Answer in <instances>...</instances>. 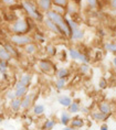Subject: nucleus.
I'll return each instance as SVG.
<instances>
[{"instance_id": "412c9836", "label": "nucleus", "mask_w": 116, "mask_h": 130, "mask_svg": "<svg viewBox=\"0 0 116 130\" xmlns=\"http://www.w3.org/2000/svg\"><path fill=\"white\" fill-rule=\"evenodd\" d=\"M56 78H62V79H66L70 76V71L66 67H60L56 71Z\"/></svg>"}, {"instance_id": "79ce46f5", "label": "nucleus", "mask_w": 116, "mask_h": 130, "mask_svg": "<svg viewBox=\"0 0 116 130\" xmlns=\"http://www.w3.org/2000/svg\"><path fill=\"white\" fill-rule=\"evenodd\" d=\"M113 64H114V66L116 67V55L114 56V58H113Z\"/></svg>"}, {"instance_id": "6e6552de", "label": "nucleus", "mask_w": 116, "mask_h": 130, "mask_svg": "<svg viewBox=\"0 0 116 130\" xmlns=\"http://www.w3.org/2000/svg\"><path fill=\"white\" fill-rule=\"evenodd\" d=\"M43 24H44V27H46L48 30H49L50 32H52V33L54 34H56V35H64L63 34V32L61 31V29L57 27V25L54 23V22H52L50 20V19H48V18H44V20H43Z\"/></svg>"}, {"instance_id": "0eeeda50", "label": "nucleus", "mask_w": 116, "mask_h": 130, "mask_svg": "<svg viewBox=\"0 0 116 130\" xmlns=\"http://www.w3.org/2000/svg\"><path fill=\"white\" fill-rule=\"evenodd\" d=\"M35 94L33 92L28 93L24 97L21 98V110H28L32 106V104L34 102Z\"/></svg>"}, {"instance_id": "4be33fe9", "label": "nucleus", "mask_w": 116, "mask_h": 130, "mask_svg": "<svg viewBox=\"0 0 116 130\" xmlns=\"http://www.w3.org/2000/svg\"><path fill=\"white\" fill-rule=\"evenodd\" d=\"M44 111H46V107L42 104H35L33 106V108H32V112H33L34 116H42Z\"/></svg>"}, {"instance_id": "9d476101", "label": "nucleus", "mask_w": 116, "mask_h": 130, "mask_svg": "<svg viewBox=\"0 0 116 130\" xmlns=\"http://www.w3.org/2000/svg\"><path fill=\"white\" fill-rule=\"evenodd\" d=\"M31 82H32V76L30 74L25 73L23 75H21V77L19 78L17 84H16L14 88H18V87H30Z\"/></svg>"}, {"instance_id": "393cba45", "label": "nucleus", "mask_w": 116, "mask_h": 130, "mask_svg": "<svg viewBox=\"0 0 116 130\" xmlns=\"http://www.w3.org/2000/svg\"><path fill=\"white\" fill-rule=\"evenodd\" d=\"M46 53L48 56H50V57H53V56H55L56 53H57V50H56V47H55V45H53V44H47L46 45Z\"/></svg>"}, {"instance_id": "37998d69", "label": "nucleus", "mask_w": 116, "mask_h": 130, "mask_svg": "<svg viewBox=\"0 0 116 130\" xmlns=\"http://www.w3.org/2000/svg\"><path fill=\"white\" fill-rule=\"evenodd\" d=\"M4 121V118H2V116H0V122Z\"/></svg>"}, {"instance_id": "1a4fd4ad", "label": "nucleus", "mask_w": 116, "mask_h": 130, "mask_svg": "<svg viewBox=\"0 0 116 130\" xmlns=\"http://www.w3.org/2000/svg\"><path fill=\"white\" fill-rule=\"evenodd\" d=\"M37 6L41 12L47 13L50 10H52L53 2H52V0H37Z\"/></svg>"}, {"instance_id": "4c0bfd02", "label": "nucleus", "mask_w": 116, "mask_h": 130, "mask_svg": "<svg viewBox=\"0 0 116 130\" xmlns=\"http://www.w3.org/2000/svg\"><path fill=\"white\" fill-rule=\"evenodd\" d=\"M99 130H109L107 123H102L101 127H99Z\"/></svg>"}, {"instance_id": "6ab92c4d", "label": "nucleus", "mask_w": 116, "mask_h": 130, "mask_svg": "<svg viewBox=\"0 0 116 130\" xmlns=\"http://www.w3.org/2000/svg\"><path fill=\"white\" fill-rule=\"evenodd\" d=\"M98 110L105 115H111L112 113V107L107 102H102L98 104Z\"/></svg>"}, {"instance_id": "9b49d317", "label": "nucleus", "mask_w": 116, "mask_h": 130, "mask_svg": "<svg viewBox=\"0 0 116 130\" xmlns=\"http://www.w3.org/2000/svg\"><path fill=\"white\" fill-rule=\"evenodd\" d=\"M70 126L72 127L74 130L82 129L83 127L85 126V120L81 118V117H74V118H72V120H71Z\"/></svg>"}, {"instance_id": "f03ea898", "label": "nucleus", "mask_w": 116, "mask_h": 130, "mask_svg": "<svg viewBox=\"0 0 116 130\" xmlns=\"http://www.w3.org/2000/svg\"><path fill=\"white\" fill-rule=\"evenodd\" d=\"M22 8L24 9V11L27 12V14L31 19H33L38 22H43L46 15H43L42 12L39 10L38 6H35L30 0H22Z\"/></svg>"}, {"instance_id": "bb28decb", "label": "nucleus", "mask_w": 116, "mask_h": 130, "mask_svg": "<svg viewBox=\"0 0 116 130\" xmlns=\"http://www.w3.org/2000/svg\"><path fill=\"white\" fill-rule=\"evenodd\" d=\"M54 85H55V88L57 90H62V89L65 88V86H66V79L56 78L55 79V83H54Z\"/></svg>"}, {"instance_id": "7c9ffc66", "label": "nucleus", "mask_w": 116, "mask_h": 130, "mask_svg": "<svg viewBox=\"0 0 116 130\" xmlns=\"http://www.w3.org/2000/svg\"><path fill=\"white\" fill-rule=\"evenodd\" d=\"M80 71H81L82 74H84V75H86V74L90 73V71H91V67H90L89 64H85V63H82L81 66H80Z\"/></svg>"}, {"instance_id": "c03bdc74", "label": "nucleus", "mask_w": 116, "mask_h": 130, "mask_svg": "<svg viewBox=\"0 0 116 130\" xmlns=\"http://www.w3.org/2000/svg\"><path fill=\"white\" fill-rule=\"evenodd\" d=\"M77 130H81V129H77Z\"/></svg>"}, {"instance_id": "a211bd4d", "label": "nucleus", "mask_w": 116, "mask_h": 130, "mask_svg": "<svg viewBox=\"0 0 116 130\" xmlns=\"http://www.w3.org/2000/svg\"><path fill=\"white\" fill-rule=\"evenodd\" d=\"M57 102H59V104L61 106L67 108V107L72 104L73 100H72V98H71L70 96H67V95H61V96H59V98H57Z\"/></svg>"}, {"instance_id": "5701e85b", "label": "nucleus", "mask_w": 116, "mask_h": 130, "mask_svg": "<svg viewBox=\"0 0 116 130\" xmlns=\"http://www.w3.org/2000/svg\"><path fill=\"white\" fill-rule=\"evenodd\" d=\"M67 111H69L71 115H76L77 112L81 111V106L77 102H72V104L67 107Z\"/></svg>"}, {"instance_id": "f257e3e1", "label": "nucleus", "mask_w": 116, "mask_h": 130, "mask_svg": "<svg viewBox=\"0 0 116 130\" xmlns=\"http://www.w3.org/2000/svg\"><path fill=\"white\" fill-rule=\"evenodd\" d=\"M46 18L50 19L52 22H54L57 27L61 29V31L63 32L64 37L66 38H71V34H72V31H71V29L69 27V23H67L66 19L63 17L62 14L60 13H56L55 11L53 10H50L49 12H47L46 13Z\"/></svg>"}, {"instance_id": "f3484780", "label": "nucleus", "mask_w": 116, "mask_h": 130, "mask_svg": "<svg viewBox=\"0 0 116 130\" xmlns=\"http://www.w3.org/2000/svg\"><path fill=\"white\" fill-rule=\"evenodd\" d=\"M9 106H10V109L13 112H19L21 110V98H14L10 100Z\"/></svg>"}, {"instance_id": "423d86ee", "label": "nucleus", "mask_w": 116, "mask_h": 130, "mask_svg": "<svg viewBox=\"0 0 116 130\" xmlns=\"http://www.w3.org/2000/svg\"><path fill=\"white\" fill-rule=\"evenodd\" d=\"M69 56L71 60H73V61H80L81 63L89 64V57L86 56L85 54L81 53L77 48H74V47L69 48Z\"/></svg>"}, {"instance_id": "c85d7f7f", "label": "nucleus", "mask_w": 116, "mask_h": 130, "mask_svg": "<svg viewBox=\"0 0 116 130\" xmlns=\"http://www.w3.org/2000/svg\"><path fill=\"white\" fill-rule=\"evenodd\" d=\"M8 62H5V61H0V74H2L4 76H6V74L8 72Z\"/></svg>"}, {"instance_id": "4468645a", "label": "nucleus", "mask_w": 116, "mask_h": 130, "mask_svg": "<svg viewBox=\"0 0 116 130\" xmlns=\"http://www.w3.org/2000/svg\"><path fill=\"white\" fill-rule=\"evenodd\" d=\"M2 46H4L6 50L9 52V54H10L12 57H18V56H19L18 50L16 48V46L11 43V42H7V43H4V44H2Z\"/></svg>"}, {"instance_id": "ea45409f", "label": "nucleus", "mask_w": 116, "mask_h": 130, "mask_svg": "<svg viewBox=\"0 0 116 130\" xmlns=\"http://www.w3.org/2000/svg\"><path fill=\"white\" fill-rule=\"evenodd\" d=\"M62 130H74V129H73L71 126H65V127H63Z\"/></svg>"}, {"instance_id": "f8f14e48", "label": "nucleus", "mask_w": 116, "mask_h": 130, "mask_svg": "<svg viewBox=\"0 0 116 130\" xmlns=\"http://www.w3.org/2000/svg\"><path fill=\"white\" fill-rule=\"evenodd\" d=\"M23 48H24V50H23L24 53L28 54V55H34V54H37L38 51H39L38 44L35 43V42H31V43L27 44Z\"/></svg>"}, {"instance_id": "ddd939ff", "label": "nucleus", "mask_w": 116, "mask_h": 130, "mask_svg": "<svg viewBox=\"0 0 116 130\" xmlns=\"http://www.w3.org/2000/svg\"><path fill=\"white\" fill-rule=\"evenodd\" d=\"M72 120V115L69 112V111H62L60 115V123L63 125L64 127L65 126H70V122Z\"/></svg>"}, {"instance_id": "20e7f679", "label": "nucleus", "mask_w": 116, "mask_h": 130, "mask_svg": "<svg viewBox=\"0 0 116 130\" xmlns=\"http://www.w3.org/2000/svg\"><path fill=\"white\" fill-rule=\"evenodd\" d=\"M38 67L42 73L47 74V75H55L56 74V66L49 58H41L38 62Z\"/></svg>"}, {"instance_id": "dca6fc26", "label": "nucleus", "mask_w": 116, "mask_h": 130, "mask_svg": "<svg viewBox=\"0 0 116 130\" xmlns=\"http://www.w3.org/2000/svg\"><path fill=\"white\" fill-rule=\"evenodd\" d=\"M91 117H92L93 120H95V121H105V120L108 119L109 115H105V113H103V112L99 111V110H97V111H92Z\"/></svg>"}, {"instance_id": "c756f323", "label": "nucleus", "mask_w": 116, "mask_h": 130, "mask_svg": "<svg viewBox=\"0 0 116 130\" xmlns=\"http://www.w3.org/2000/svg\"><path fill=\"white\" fill-rule=\"evenodd\" d=\"M34 42H39V43H44L46 42V38L43 37V34H41L40 32H37L33 37Z\"/></svg>"}, {"instance_id": "473e14b6", "label": "nucleus", "mask_w": 116, "mask_h": 130, "mask_svg": "<svg viewBox=\"0 0 116 130\" xmlns=\"http://www.w3.org/2000/svg\"><path fill=\"white\" fill-rule=\"evenodd\" d=\"M52 10L55 11L56 13H60V14H64V12H65V9H64L63 7H60V6H53L52 7Z\"/></svg>"}, {"instance_id": "72a5a7b5", "label": "nucleus", "mask_w": 116, "mask_h": 130, "mask_svg": "<svg viewBox=\"0 0 116 130\" xmlns=\"http://www.w3.org/2000/svg\"><path fill=\"white\" fill-rule=\"evenodd\" d=\"M98 86L101 89H105L107 87V82H106L105 78H101L99 79V83H98Z\"/></svg>"}, {"instance_id": "c9c22d12", "label": "nucleus", "mask_w": 116, "mask_h": 130, "mask_svg": "<svg viewBox=\"0 0 116 130\" xmlns=\"http://www.w3.org/2000/svg\"><path fill=\"white\" fill-rule=\"evenodd\" d=\"M86 2H88V5L92 8H95L96 6H97V0H86Z\"/></svg>"}, {"instance_id": "cd10ccee", "label": "nucleus", "mask_w": 116, "mask_h": 130, "mask_svg": "<svg viewBox=\"0 0 116 130\" xmlns=\"http://www.w3.org/2000/svg\"><path fill=\"white\" fill-rule=\"evenodd\" d=\"M104 47H105L106 51L112 52V53L116 54V43L115 42H107V43H105Z\"/></svg>"}, {"instance_id": "2eb2a0df", "label": "nucleus", "mask_w": 116, "mask_h": 130, "mask_svg": "<svg viewBox=\"0 0 116 130\" xmlns=\"http://www.w3.org/2000/svg\"><path fill=\"white\" fill-rule=\"evenodd\" d=\"M83 38H84V31H83L80 27L72 30L71 39H72L73 41H81V40H83Z\"/></svg>"}, {"instance_id": "58836bf2", "label": "nucleus", "mask_w": 116, "mask_h": 130, "mask_svg": "<svg viewBox=\"0 0 116 130\" xmlns=\"http://www.w3.org/2000/svg\"><path fill=\"white\" fill-rule=\"evenodd\" d=\"M111 5H112V8H113V9H115V10H116V0H112Z\"/></svg>"}, {"instance_id": "2f4dec72", "label": "nucleus", "mask_w": 116, "mask_h": 130, "mask_svg": "<svg viewBox=\"0 0 116 130\" xmlns=\"http://www.w3.org/2000/svg\"><path fill=\"white\" fill-rule=\"evenodd\" d=\"M54 6H60V7L65 8L67 4H69V0H52Z\"/></svg>"}, {"instance_id": "aec40b11", "label": "nucleus", "mask_w": 116, "mask_h": 130, "mask_svg": "<svg viewBox=\"0 0 116 130\" xmlns=\"http://www.w3.org/2000/svg\"><path fill=\"white\" fill-rule=\"evenodd\" d=\"M11 60H12V56L9 54V52L2 45H0V61H5L9 63Z\"/></svg>"}, {"instance_id": "a19ab883", "label": "nucleus", "mask_w": 116, "mask_h": 130, "mask_svg": "<svg viewBox=\"0 0 116 130\" xmlns=\"http://www.w3.org/2000/svg\"><path fill=\"white\" fill-rule=\"evenodd\" d=\"M81 111H83L84 113H86V112H89V109H88V108H81Z\"/></svg>"}, {"instance_id": "e433bc0d", "label": "nucleus", "mask_w": 116, "mask_h": 130, "mask_svg": "<svg viewBox=\"0 0 116 130\" xmlns=\"http://www.w3.org/2000/svg\"><path fill=\"white\" fill-rule=\"evenodd\" d=\"M1 1H2V4L6 6H13L17 0H1Z\"/></svg>"}, {"instance_id": "b1692460", "label": "nucleus", "mask_w": 116, "mask_h": 130, "mask_svg": "<svg viewBox=\"0 0 116 130\" xmlns=\"http://www.w3.org/2000/svg\"><path fill=\"white\" fill-rule=\"evenodd\" d=\"M56 125V121L54 119H47L41 126V130H52Z\"/></svg>"}, {"instance_id": "a878e982", "label": "nucleus", "mask_w": 116, "mask_h": 130, "mask_svg": "<svg viewBox=\"0 0 116 130\" xmlns=\"http://www.w3.org/2000/svg\"><path fill=\"white\" fill-rule=\"evenodd\" d=\"M29 93V87H18L14 88V94L17 98H22Z\"/></svg>"}, {"instance_id": "f704fd0d", "label": "nucleus", "mask_w": 116, "mask_h": 130, "mask_svg": "<svg viewBox=\"0 0 116 130\" xmlns=\"http://www.w3.org/2000/svg\"><path fill=\"white\" fill-rule=\"evenodd\" d=\"M6 97H7V99H9V100H12V99L17 98V97H16V94H14V90H10V92H8L7 95H6Z\"/></svg>"}, {"instance_id": "7ed1b4c3", "label": "nucleus", "mask_w": 116, "mask_h": 130, "mask_svg": "<svg viewBox=\"0 0 116 130\" xmlns=\"http://www.w3.org/2000/svg\"><path fill=\"white\" fill-rule=\"evenodd\" d=\"M11 31L13 34H28L30 31V24L27 19L19 18L11 24Z\"/></svg>"}, {"instance_id": "39448f33", "label": "nucleus", "mask_w": 116, "mask_h": 130, "mask_svg": "<svg viewBox=\"0 0 116 130\" xmlns=\"http://www.w3.org/2000/svg\"><path fill=\"white\" fill-rule=\"evenodd\" d=\"M10 42L14 46H22L24 47L27 44L34 42L33 37L29 34H12L10 37Z\"/></svg>"}]
</instances>
